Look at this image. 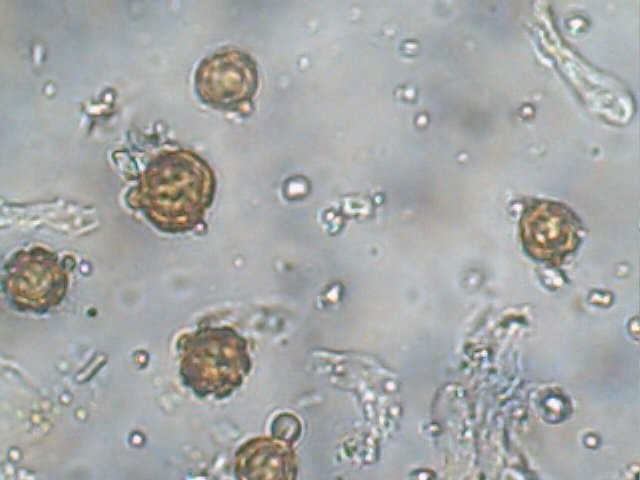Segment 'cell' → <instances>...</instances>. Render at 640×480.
<instances>
[{"instance_id": "obj_1", "label": "cell", "mask_w": 640, "mask_h": 480, "mask_svg": "<svg viewBox=\"0 0 640 480\" xmlns=\"http://www.w3.org/2000/svg\"><path fill=\"white\" fill-rule=\"evenodd\" d=\"M214 194L209 166L188 151H167L146 167L130 198L165 232H184L203 218Z\"/></svg>"}, {"instance_id": "obj_2", "label": "cell", "mask_w": 640, "mask_h": 480, "mask_svg": "<svg viewBox=\"0 0 640 480\" xmlns=\"http://www.w3.org/2000/svg\"><path fill=\"white\" fill-rule=\"evenodd\" d=\"M249 368L246 343L230 328L202 329L181 344V377L200 397L228 396L242 383Z\"/></svg>"}, {"instance_id": "obj_3", "label": "cell", "mask_w": 640, "mask_h": 480, "mask_svg": "<svg viewBox=\"0 0 640 480\" xmlns=\"http://www.w3.org/2000/svg\"><path fill=\"white\" fill-rule=\"evenodd\" d=\"M67 287L66 271L44 248L19 251L5 266L3 290L19 310L46 312L61 302Z\"/></svg>"}, {"instance_id": "obj_4", "label": "cell", "mask_w": 640, "mask_h": 480, "mask_svg": "<svg viewBox=\"0 0 640 480\" xmlns=\"http://www.w3.org/2000/svg\"><path fill=\"white\" fill-rule=\"evenodd\" d=\"M257 84L253 60L236 50H226L206 58L196 73L199 97L220 109L238 110L249 104Z\"/></svg>"}, {"instance_id": "obj_5", "label": "cell", "mask_w": 640, "mask_h": 480, "mask_svg": "<svg viewBox=\"0 0 640 480\" xmlns=\"http://www.w3.org/2000/svg\"><path fill=\"white\" fill-rule=\"evenodd\" d=\"M525 247L537 258H559L579 240L575 215L559 203L540 201L529 207L521 220Z\"/></svg>"}]
</instances>
